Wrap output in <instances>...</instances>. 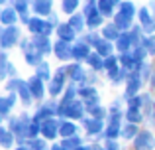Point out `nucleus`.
I'll return each mask as SVG.
<instances>
[{"mask_svg":"<svg viewBox=\"0 0 155 150\" xmlns=\"http://www.w3.org/2000/svg\"><path fill=\"white\" fill-rule=\"evenodd\" d=\"M122 134H124L126 138H132V136L136 134V127H134V124H128V127L124 128V132H122Z\"/></svg>","mask_w":155,"mask_h":150,"instance_id":"2f4dec72","label":"nucleus"},{"mask_svg":"<svg viewBox=\"0 0 155 150\" xmlns=\"http://www.w3.org/2000/svg\"><path fill=\"white\" fill-rule=\"evenodd\" d=\"M18 150H26V148H18Z\"/></svg>","mask_w":155,"mask_h":150,"instance_id":"864d4df0","label":"nucleus"},{"mask_svg":"<svg viewBox=\"0 0 155 150\" xmlns=\"http://www.w3.org/2000/svg\"><path fill=\"white\" fill-rule=\"evenodd\" d=\"M77 150H88V148H77Z\"/></svg>","mask_w":155,"mask_h":150,"instance_id":"8fccbe9b","label":"nucleus"},{"mask_svg":"<svg viewBox=\"0 0 155 150\" xmlns=\"http://www.w3.org/2000/svg\"><path fill=\"white\" fill-rule=\"evenodd\" d=\"M0 18H2L4 24H12V22H16V12L14 10H4Z\"/></svg>","mask_w":155,"mask_h":150,"instance_id":"dca6fc26","label":"nucleus"},{"mask_svg":"<svg viewBox=\"0 0 155 150\" xmlns=\"http://www.w3.org/2000/svg\"><path fill=\"white\" fill-rule=\"evenodd\" d=\"M130 22H132V18H130L128 14H124V12H120V14L116 16V26L120 28V30H126V28H130Z\"/></svg>","mask_w":155,"mask_h":150,"instance_id":"1a4fd4ad","label":"nucleus"},{"mask_svg":"<svg viewBox=\"0 0 155 150\" xmlns=\"http://www.w3.org/2000/svg\"><path fill=\"white\" fill-rule=\"evenodd\" d=\"M143 55H145V51L141 50V47H137V50H136V55H134V58H136V61H140V59H143Z\"/></svg>","mask_w":155,"mask_h":150,"instance_id":"a19ab883","label":"nucleus"},{"mask_svg":"<svg viewBox=\"0 0 155 150\" xmlns=\"http://www.w3.org/2000/svg\"><path fill=\"white\" fill-rule=\"evenodd\" d=\"M128 46H130V38L128 36H120V38H118V47H120L122 51H126Z\"/></svg>","mask_w":155,"mask_h":150,"instance_id":"a878e982","label":"nucleus"},{"mask_svg":"<svg viewBox=\"0 0 155 150\" xmlns=\"http://www.w3.org/2000/svg\"><path fill=\"white\" fill-rule=\"evenodd\" d=\"M128 120H132V123H137V120H141V113L137 111V109H132V111H128Z\"/></svg>","mask_w":155,"mask_h":150,"instance_id":"b1692460","label":"nucleus"},{"mask_svg":"<svg viewBox=\"0 0 155 150\" xmlns=\"http://www.w3.org/2000/svg\"><path fill=\"white\" fill-rule=\"evenodd\" d=\"M114 2H118V0H114Z\"/></svg>","mask_w":155,"mask_h":150,"instance_id":"5fc2aeb1","label":"nucleus"},{"mask_svg":"<svg viewBox=\"0 0 155 150\" xmlns=\"http://www.w3.org/2000/svg\"><path fill=\"white\" fill-rule=\"evenodd\" d=\"M63 148L69 150V148H79V138H67L63 140Z\"/></svg>","mask_w":155,"mask_h":150,"instance_id":"393cba45","label":"nucleus"},{"mask_svg":"<svg viewBox=\"0 0 155 150\" xmlns=\"http://www.w3.org/2000/svg\"><path fill=\"white\" fill-rule=\"evenodd\" d=\"M112 4H114V0H100L98 2L100 12H102V14H110V12H112Z\"/></svg>","mask_w":155,"mask_h":150,"instance_id":"f3484780","label":"nucleus"},{"mask_svg":"<svg viewBox=\"0 0 155 150\" xmlns=\"http://www.w3.org/2000/svg\"><path fill=\"white\" fill-rule=\"evenodd\" d=\"M73 55H75V58H88V47L84 46V44H79V46H75V50H73Z\"/></svg>","mask_w":155,"mask_h":150,"instance_id":"f8f14e48","label":"nucleus"},{"mask_svg":"<svg viewBox=\"0 0 155 150\" xmlns=\"http://www.w3.org/2000/svg\"><path fill=\"white\" fill-rule=\"evenodd\" d=\"M38 131H39V128H38V124H30V127H28V134H31V136H35V134H38Z\"/></svg>","mask_w":155,"mask_h":150,"instance_id":"ea45409f","label":"nucleus"},{"mask_svg":"<svg viewBox=\"0 0 155 150\" xmlns=\"http://www.w3.org/2000/svg\"><path fill=\"white\" fill-rule=\"evenodd\" d=\"M73 95H75V87H71V89L67 91V95H65V103H67V101H71Z\"/></svg>","mask_w":155,"mask_h":150,"instance_id":"a18cd8bd","label":"nucleus"},{"mask_svg":"<svg viewBox=\"0 0 155 150\" xmlns=\"http://www.w3.org/2000/svg\"><path fill=\"white\" fill-rule=\"evenodd\" d=\"M34 46H38V50L41 51V54H47V51L51 50V44H49V40H47L45 36H35Z\"/></svg>","mask_w":155,"mask_h":150,"instance_id":"39448f33","label":"nucleus"},{"mask_svg":"<svg viewBox=\"0 0 155 150\" xmlns=\"http://www.w3.org/2000/svg\"><path fill=\"white\" fill-rule=\"evenodd\" d=\"M55 54H57V58H61V59H67V58H71V54H73V51L69 50L67 42H63V40H61V42L55 46Z\"/></svg>","mask_w":155,"mask_h":150,"instance_id":"423d86ee","label":"nucleus"},{"mask_svg":"<svg viewBox=\"0 0 155 150\" xmlns=\"http://www.w3.org/2000/svg\"><path fill=\"white\" fill-rule=\"evenodd\" d=\"M38 77H41V79H45V77H49V67H47L45 63H41V65L38 67Z\"/></svg>","mask_w":155,"mask_h":150,"instance_id":"c85d7f7f","label":"nucleus"},{"mask_svg":"<svg viewBox=\"0 0 155 150\" xmlns=\"http://www.w3.org/2000/svg\"><path fill=\"white\" fill-rule=\"evenodd\" d=\"M94 150H102V148H94Z\"/></svg>","mask_w":155,"mask_h":150,"instance_id":"603ef678","label":"nucleus"},{"mask_svg":"<svg viewBox=\"0 0 155 150\" xmlns=\"http://www.w3.org/2000/svg\"><path fill=\"white\" fill-rule=\"evenodd\" d=\"M140 18H141V22H143L145 26H147V24H151V22H149V16H147V10H141L140 12Z\"/></svg>","mask_w":155,"mask_h":150,"instance_id":"4c0bfd02","label":"nucleus"},{"mask_svg":"<svg viewBox=\"0 0 155 150\" xmlns=\"http://www.w3.org/2000/svg\"><path fill=\"white\" fill-rule=\"evenodd\" d=\"M30 89L34 91V95L35 97H41L43 95V87H41V77H31L30 79Z\"/></svg>","mask_w":155,"mask_h":150,"instance_id":"6e6552de","label":"nucleus"},{"mask_svg":"<svg viewBox=\"0 0 155 150\" xmlns=\"http://www.w3.org/2000/svg\"><path fill=\"white\" fill-rule=\"evenodd\" d=\"M71 75H73V79H75V81H79V79H83V71H81V67H77V65H73V67H71Z\"/></svg>","mask_w":155,"mask_h":150,"instance_id":"7c9ffc66","label":"nucleus"},{"mask_svg":"<svg viewBox=\"0 0 155 150\" xmlns=\"http://www.w3.org/2000/svg\"><path fill=\"white\" fill-rule=\"evenodd\" d=\"M41 131H43V134H45L47 138H55V134H57L55 120H45V123L41 124Z\"/></svg>","mask_w":155,"mask_h":150,"instance_id":"0eeeda50","label":"nucleus"},{"mask_svg":"<svg viewBox=\"0 0 155 150\" xmlns=\"http://www.w3.org/2000/svg\"><path fill=\"white\" fill-rule=\"evenodd\" d=\"M96 50H98V54H102V55H108L110 54V50H112V46H110L108 42H96Z\"/></svg>","mask_w":155,"mask_h":150,"instance_id":"a211bd4d","label":"nucleus"},{"mask_svg":"<svg viewBox=\"0 0 155 150\" xmlns=\"http://www.w3.org/2000/svg\"><path fill=\"white\" fill-rule=\"evenodd\" d=\"M88 63H91L94 69L102 67V61H100V55H98V54H91V55H88Z\"/></svg>","mask_w":155,"mask_h":150,"instance_id":"4be33fe9","label":"nucleus"},{"mask_svg":"<svg viewBox=\"0 0 155 150\" xmlns=\"http://www.w3.org/2000/svg\"><path fill=\"white\" fill-rule=\"evenodd\" d=\"M26 58H28V61H30V63H38V54H31V51H28Z\"/></svg>","mask_w":155,"mask_h":150,"instance_id":"58836bf2","label":"nucleus"},{"mask_svg":"<svg viewBox=\"0 0 155 150\" xmlns=\"http://www.w3.org/2000/svg\"><path fill=\"white\" fill-rule=\"evenodd\" d=\"M59 132H61L63 136H71L73 132H75V124H71V123H63V124L59 127Z\"/></svg>","mask_w":155,"mask_h":150,"instance_id":"2eb2a0df","label":"nucleus"},{"mask_svg":"<svg viewBox=\"0 0 155 150\" xmlns=\"http://www.w3.org/2000/svg\"><path fill=\"white\" fill-rule=\"evenodd\" d=\"M34 8H35L38 14H47V12L51 10V2L49 0H38V2L34 4Z\"/></svg>","mask_w":155,"mask_h":150,"instance_id":"9d476101","label":"nucleus"},{"mask_svg":"<svg viewBox=\"0 0 155 150\" xmlns=\"http://www.w3.org/2000/svg\"><path fill=\"white\" fill-rule=\"evenodd\" d=\"M26 0H16V8H18V12H22V14H26Z\"/></svg>","mask_w":155,"mask_h":150,"instance_id":"c9c22d12","label":"nucleus"},{"mask_svg":"<svg viewBox=\"0 0 155 150\" xmlns=\"http://www.w3.org/2000/svg\"><path fill=\"white\" fill-rule=\"evenodd\" d=\"M28 24H30V30H31V32H35V34H43V36L49 34V26H47V24H43L41 20H38V18L30 20Z\"/></svg>","mask_w":155,"mask_h":150,"instance_id":"20e7f679","label":"nucleus"},{"mask_svg":"<svg viewBox=\"0 0 155 150\" xmlns=\"http://www.w3.org/2000/svg\"><path fill=\"white\" fill-rule=\"evenodd\" d=\"M91 113H92V115H96V117H100V115H102V111H100L98 107H96V109L92 107V109H91Z\"/></svg>","mask_w":155,"mask_h":150,"instance_id":"49530a36","label":"nucleus"},{"mask_svg":"<svg viewBox=\"0 0 155 150\" xmlns=\"http://www.w3.org/2000/svg\"><path fill=\"white\" fill-rule=\"evenodd\" d=\"M153 136L149 134V132H141L140 136H137V140H136V148L137 150H151L153 148Z\"/></svg>","mask_w":155,"mask_h":150,"instance_id":"f03ea898","label":"nucleus"},{"mask_svg":"<svg viewBox=\"0 0 155 150\" xmlns=\"http://www.w3.org/2000/svg\"><path fill=\"white\" fill-rule=\"evenodd\" d=\"M122 12H124V14H128L130 18H132V14H134V6L130 2H126V4H122Z\"/></svg>","mask_w":155,"mask_h":150,"instance_id":"72a5a7b5","label":"nucleus"},{"mask_svg":"<svg viewBox=\"0 0 155 150\" xmlns=\"http://www.w3.org/2000/svg\"><path fill=\"white\" fill-rule=\"evenodd\" d=\"M118 120H120V115H114L112 124H110V128H108V138H114V136L118 134Z\"/></svg>","mask_w":155,"mask_h":150,"instance_id":"4468645a","label":"nucleus"},{"mask_svg":"<svg viewBox=\"0 0 155 150\" xmlns=\"http://www.w3.org/2000/svg\"><path fill=\"white\" fill-rule=\"evenodd\" d=\"M14 103V97H8V99H2V103H0V107H2V113H8V109H10V105Z\"/></svg>","mask_w":155,"mask_h":150,"instance_id":"c756f323","label":"nucleus"},{"mask_svg":"<svg viewBox=\"0 0 155 150\" xmlns=\"http://www.w3.org/2000/svg\"><path fill=\"white\" fill-rule=\"evenodd\" d=\"M43 148H45L43 142H31V150H43Z\"/></svg>","mask_w":155,"mask_h":150,"instance_id":"37998d69","label":"nucleus"},{"mask_svg":"<svg viewBox=\"0 0 155 150\" xmlns=\"http://www.w3.org/2000/svg\"><path fill=\"white\" fill-rule=\"evenodd\" d=\"M94 89H83V91H81V95H83L84 97V99H88V101H92V97H94V99H96V95H94Z\"/></svg>","mask_w":155,"mask_h":150,"instance_id":"473e14b6","label":"nucleus"},{"mask_svg":"<svg viewBox=\"0 0 155 150\" xmlns=\"http://www.w3.org/2000/svg\"><path fill=\"white\" fill-rule=\"evenodd\" d=\"M59 36H61V40H65V42H67V40H71L73 36H75V32H73V28L71 26H59Z\"/></svg>","mask_w":155,"mask_h":150,"instance_id":"9b49d317","label":"nucleus"},{"mask_svg":"<svg viewBox=\"0 0 155 150\" xmlns=\"http://www.w3.org/2000/svg\"><path fill=\"white\" fill-rule=\"evenodd\" d=\"M108 150H116V144H114L112 140H108Z\"/></svg>","mask_w":155,"mask_h":150,"instance_id":"de8ad7c7","label":"nucleus"},{"mask_svg":"<svg viewBox=\"0 0 155 150\" xmlns=\"http://www.w3.org/2000/svg\"><path fill=\"white\" fill-rule=\"evenodd\" d=\"M16 40H18V30H16V28H6V30H2L0 42H2L4 47H10Z\"/></svg>","mask_w":155,"mask_h":150,"instance_id":"f257e3e1","label":"nucleus"},{"mask_svg":"<svg viewBox=\"0 0 155 150\" xmlns=\"http://www.w3.org/2000/svg\"><path fill=\"white\" fill-rule=\"evenodd\" d=\"M100 22H102V18H100L98 14H96V16H91V18H88V26H92V28H94V26H98Z\"/></svg>","mask_w":155,"mask_h":150,"instance_id":"f704fd0d","label":"nucleus"},{"mask_svg":"<svg viewBox=\"0 0 155 150\" xmlns=\"http://www.w3.org/2000/svg\"><path fill=\"white\" fill-rule=\"evenodd\" d=\"M10 142H12L10 134H8L6 131H2V144H4V146H10Z\"/></svg>","mask_w":155,"mask_h":150,"instance_id":"e433bc0d","label":"nucleus"},{"mask_svg":"<svg viewBox=\"0 0 155 150\" xmlns=\"http://www.w3.org/2000/svg\"><path fill=\"white\" fill-rule=\"evenodd\" d=\"M153 51H155V42H153Z\"/></svg>","mask_w":155,"mask_h":150,"instance_id":"3c124183","label":"nucleus"},{"mask_svg":"<svg viewBox=\"0 0 155 150\" xmlns=\"http://www.w3.org/2000/svg\"><path fill=\"white\" fill-rule=\"evenodd\" d=\"M77 4H79V0H63V10L67 12V14H71L77 8Z\"/></svg>","mask_w":155,"mask_h":150,"instance_id":"aec40b11","label":"nucleus"},{"mask_svg":"<svg viewBox=\"0 0 155 150\" xmlns=\"http://www.w3.org/2000/svg\"><path fill=\"white\" fill-rule=\"evenodd\" d=\"M59 113L61 115H67V117H73V119H79V117L83 115V105L81 103H73L71 107H63V105H61Z\"/></svg>","mask_w":155,"mask_h":150,"instance_id":"7ed1b4c3","label":"nucleus"},{"mask_svg":"<svg viewBox=\"0 0 155 150\" xmlns=\"http://www.w3.org/2000/svg\"><path fill=\"white\" fill-rule=\"evenodd\" d=\"M51 150H65V148H61V146H53Z\"/></svg>","mask_w":155,"mask_h":150,"instance_id":"09e8293b","label":"nucleus"},{"mask_svg":"<svg viewBox=\"0 0 155 150\" xmlns=\"http://www.w3.org/2000/svg\"><path fill=\"white\" fill-rule=\"evenodd\" d=\"M104 65L108 67V71H110V73H112L114 77L118 75V71H116V59H114L112 55H110V58H108V59H106V61H104Z\"/></svg>","mask_w":155,"mask_h":150,"instance_id":"412c9836","label":"nucleus"},{"mask_svg":"<svg viewBox=\"0 0 155 150\" xmlns=\"http://www.w3.org/2000/svg\"><path fill=\"white\" fill-rule=\"evenodd\" d=\"M87 16H88V18H91V16H96V8L92 6V4H88V6H87Z\"/></svg>","mask_w":155,"mask_h":150,"instance_id":"79ce46f5","label":"nucleus"},{"mask_svg":"<svg viewBox=\"0 0 155 150\" xmlns=\"http://www.w3.org/2000/svg\"><path fill=\"white\" fill-rule=\"evenodd\" d=\"M18 87H20V93H22L24 103H30V91H28V85H24L22 81H18Z\"/></svg>","mask_w":155,"mask_h":150,"instance_id":"5701e85b","label":"nucleus"},{"mask_svg":"<svg viewBox=\"0 0 155 150\" xmlns=\"http://www.w3.org/2000/svg\"><path fill=\"white\" fill-rule=\"evenodd\" d=\"M140 105H141V99H132V101H130V107H132V109H137Z\"/></svg>","mask_w":155,"mask_h":150,"instance_id":"c03bdc74","label":"nucleus"},{"mask_svg":"<svg viewBox=\"0 0 155 150\" xmlns=\"http://www.w3.org/2000/svg\"><path fill=\"white\" fill-rule=\"evenodd\" d=\"M100 128H102V123H100L98 119H96V120H88V131H91V132H98Z\"/></svg>","mask_w":155,"mask_h":150,"instance_id":"bb28decb","label":"nucleus"},{"mask_svg":"<svg viewBox=\"0 0 155 150\" xmlns=\"http://www.w3.org/2000/svg\"><path fill=\"white\" fill-rule=\"evenodd\" d=\"M137 87H140V79L134 75L132 79H130V83H128V97H134V93L137 91Z\"/></svg>","mask_w":155,"mask_h":150,"instance_id":"ddd939ff","label":"nucleus"},{"mask_svg":"<svg viewBox=\"0 0 155 150\" xmlns=\"http://www.w3.org/2000/svg\"><path fill=\"white\" fill-rule=\"evenodd\" d=\"M71 28H75V30H81L83 28V18L81 16H73L71 18V24H69Z\"/></svg>","mask_w":155,"mask_h":150,"instance_id":"cd10ccee","label":"nucleus"},{"mask_svg":"<svg viewBox=\"0 0 155 150\" xmlns=\"http://www.w3.org/2000/svg\"><path fill=\"white\" fill-rule=\"evenodd\" d=\"M116 28H118V26H106V28H104V36H106L108 40L120 38V36H118V32H116Z\"/></svg>","mask_w":155,"mask_h":150,"instance_id":"6ab92c4d","label":"nucleus"}]
</instances>
